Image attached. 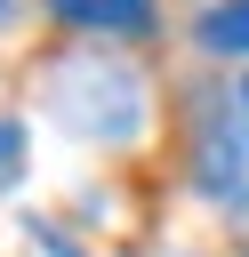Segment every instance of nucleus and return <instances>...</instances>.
<instances>
[{
	"label": "nucleus",
	"mask_w": 249,
	"mask_h": 257,
	"mask_svg": "<svg viewBox=\"0 0 249 257\" xmlns=\"http://www.w3.org/2000/svg\"><path fill=\"white\" fill-rule=\"evenodd\" d=\"M193 185L217 201V209H233V217H249V96L233 88H201L193 96Z\"/></svg>",
	"instance_id": "2"
},
{
	"label": "nucleus",
	"mask_w": 249,
	"mask_h": 257,
	"mask_svg": "<svg viewBox=\"0 0 249 257\" xmlns=\"http://www.w3.org/2000/svg\"><path fill=\"white\" fill-rule=\"evenodd\" d=\"M193 48L201 56H249V0H209L193 16Z\"/></svg>",
	"instance_id": "4"
},
{
	"label": "nucleus",
	"mask_w": 249,
	"mask_h": 257,
	"mask_svg": "<svg viewBox=\"0 0 249 257\" xmlns=\"http://www.w3.org/2000/svg\"><path fill=\"white\" fill-rule=\"evenodd\" d=\"M241 96H249V80H241Z\"/></svg>",
	"instance_id": "7"
},
{
	"label": "nucleus",
	"mask_w": 249,
	"mask_h": 257,
	"mask_svg": "<svg viewBox=\"0 0 249 257\" xmlns=\"http://www.w3.org/2000/svg\"><path fill=\"white\" fill-rule=\"evenodd\" d=\"M40 96H48V112H56L72 137H96V145H129V137L145 128V80H137L120 56H104V48H72V56L40 80Z\"/></svg>",
	"instance_id": "1"
},
{
	"label": "nucleus",
	"mask_w": 249,
	"mask_h": 257,
	"mask_svg": "<svg viewBox=\"0 0 249 257\" xmlns=\"http://www.w3.org/2000/svg\"><path fill=\"white\" fill-rule=\"evenodd\" d=\"M16 177H24V120H8V112H0V193H8Z\"/></svg>",
	"instance_id": "5"
},
{
	"label": "nucleus",
	"mask_w": 249,
	"mask_h": 257,
	"mask_svg": "<svg viewBox=\"0 0 249 257\" xmlns=\"http://www.w3.org/2000/svg\"><path fill=\"white\" fill-rule=\"evenodd\" d=\"M56 24L88 32V40H145L161 32V0H40Z\"/></svg>",
	"instance_id": "3"
},
{
	"label": "nucleus",
	"mask_w": 249,
	"mask_h": 257,
	"mask_svg": "<svg viewBox=\"0 0 249 257\" xmlns=\"http://www.w3.org/2000/svg\"><path fill=\"white\" fill-rule=\"evenodd\" d=\"M0 24H16V0H0Z\"/></svg>",
	"instance_id": "6"
}]
</instances>
